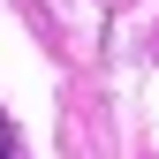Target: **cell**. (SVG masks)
Segmentation results:
<instances>
[{"instance_id":"1","label":"cell","mask_w":159,"mask_h":159,"mask_svg":"<svg viewBox=\"0 0 159 159\" xmlns=\"http://www.w3.org/2000/svg\"><path fill=\"white\" fill-rule=\"evenodd\" d=\"M0 159H15V129H8V114H0Z\"/></svg>"}]
</instances>
